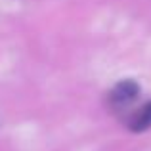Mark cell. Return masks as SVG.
I'll return each mask as SVG.
<instances>
[{
	"instance_id": "obj_1",
	"label": "cell",
	"mask_w": 151,
	"mask_h": 151,
	"mask_svg": "<svg viewBox=\"0 0 151 151\" xmlns=\"http://www.w3.org/2000/svg\"><path fill=\"white\" fill-rule=\"evenodd\" d=\"M140 96V86L134 81H121L109 92V105L113 109H124L130 103H134Z\"/></svg>"
},
{
	"instance_id": "obj_2",
	"label": "cell",
	"mask_w": 151,
	"mask_h": 151,
	"mask_svg": "<svg viewBox=\"0 0 151 151\" xmlns=\"http://www.w3.org/2000/svg\"><path fill=\"white\" fill-rule=\"evenodd\" d=\"M149 126H151V101L145 103V105H142L128 121V128L134 130V132L147 130Z\"/></svg>"
}]
</instances>
